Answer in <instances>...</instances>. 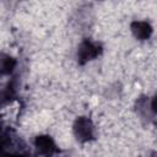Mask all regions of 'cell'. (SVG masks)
<instances>
[{
    "label": "cell",
    "mask_w": 157,
    "mask_h": 157,
    "mask_svg": "<svg viewBox=\"0 0 157 157\" xmlns=\"http://www.w3.org/2000/svg\"><path fill=\"white\" fill-rule=\"evenodd\" d=\"M71 135L77 144L88 145L97 137V126L87 114L77 115L71 124Z\"/></svg>",
    "instance_id": "1"
},
{
    "label": "cell",
    "mask_w": 157,
    "mask_h": 157,
    "mask_svg": "<svg viewBox=\"0 0 157 157\" xmlns=\"http://www.w3.org/2000/svg\"><path fill=\"white\" fill-rule=\"evenodd\" d=\"M32 150L36 157H58L60 155L56 140L47 132L37 134L32 139Z\"/></svg>",
    "instance_id": "2"
},
{
    "label": "cell",
    "mask_w": 157,
    "mask_h": 157,
    "mask_svg": "<svg viewBox=\"0 0 157 157\" xmlns=\"http://www.w3.org/2000/svg\"><path fill=\"white\" fill-rule=\"evenodd\" d=\"M102 45L98 40L92 39V38H85L82 39L76 49V59L78 64L85 65L87 63H91L96 59L99 58L102 54Z\"/></svg>",
    "instance_id": "3"
},
{
    "label": "cell",
    "mask_w": 157,
    "mask_h": 157,
    "mask_svg": "<svg viewBox=\"0 0 157 157\" xmlns=\"http://www.w3.org/2000/svg\"><path fill=\"white\" fill-rule=\"evenodd\" d=\"M156 104H155V96L150 94H141L135 101V112L140 120L150 121L155 120L156 115Z\"/></svg>",
    "instance_id": "4"
},
{
    "label": "cell",
    "mask_w": 157,
    "mask_h": 157,
    "mask_svg": "<svg viewBox=\"0 0 157 157\" xmlns=\"http://www.w3.org/2000/svg\"><path fill=\"white\" fill-rule=\"evenodd\" d=\"M130 33L139 42H147L153 34V26L147 18H136L130 22Z\"/></svg>",
    "instance_id": "5"
},
{
    "label": "cell",
    "mask_w": 157,
    "mask_h": 157,
    "mask_svg": "<svg viewBox=\"0 0 157 157\" xmlns=\"http://www.w3.org/2000/svg\"><path fill=\"white\" fill-rule=\"evenodd\" d=\"M17 60L6 52H0V78H9L16 71Z\"/></svg>",
    "instance_id": "6"
},
{
    "label": "cell",
    "mask_w": 157,
    "mask_h": 157,
    "mask_svg": "<svg viewBox=\"0 0 157 157\" xmlns=\"http://www.w3.org/2000/svg\"><path fill=\"white\" fill-rule=\"evenodd\" d=\"M148 157H156V155H155V152H151V155H150Z\"/></svg>",
    "instance_id": "7"
}]
</instances>
